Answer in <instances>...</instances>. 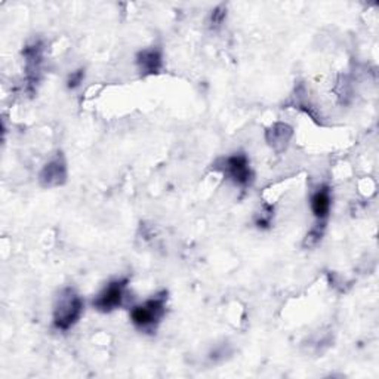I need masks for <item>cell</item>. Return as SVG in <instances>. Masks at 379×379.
Masks as SVG:
<instances>
[{
    "instance_id": "6da1fadb",
    "label": "cell",
    "mask_w": 379,
    "mask_h": 379,
    "mask_svg": "<svg viewBox=\"0 0 379 379\" xmlns=\"http://www.w3.org/2000/svg\"><path fill=\"white\" fill-rule=\"evenodd\" d=\"M166 301L168 292L164 291L150 298V300H147L145 302L132 307L131 321L133 326L144 333L156 332L166 313Z\"/></svg>"
},
{
    "instance_id": "7a4b0ae2",
    "label": "cell",
    "mask_w": 379,
    "mask_h": 379,
    "mask_svg": "<svg viewBox=\"0 0 379 379\" xmlns=\"http://www.w3.org/2000/svg\"><path fill=\"white\" fill-rule=\"evenodd\" d=\"M85 302L74 289L65 288L60 292L53 307V326L58 331H70L82 317Z\"/></svg>"
},
{
    "instance_id": "3957f363",
    "label": "cell",
    "mask_w": 379,
    "mask_h": 379,
    "mask_svg": "<svg viewBox=\"0 0 379 379\" xmlns=\"http://www.w3.org/2000/svg\"><path fill=\"white\" fill-rule=\"evenodd\" d=\"M218 169H221L225 177L239 187H248L253 180L249 159L243 153H236L222 159Z\"/></svg>"
},
{
    "instance_id": "277c9868",
    "label": "cell",
    "mask_w": 379,
    "mask_h": 379,
    "mask_svg": "<svg viewBox=\"0 0 379 379\" xmlns=\"http://www.w3.org/2000/svg\"><path fill=\"white\" fill-rule=\"evenodd\" d=\"M128 288V279H117L107 284L97 295L92 305L101 313H112V311L124 305Z\"/></svg>"
},
{
    "instance_id": "5b68a950",
    "label": "cell",
    "mask_w": 379,
    "mask_h": 379,
    "mask_svg": "<svg viewBox=\"0 0 379 379\" xmlns=\"http://www.w3.org/2000/svg\"><path fill=\"white\" fill-rule=\"evenodd\" d=\"M25 60V80L27 89L34 92L37 84L40 82L42 76V64H44V44L40 40L27 45L22 51Z\"/></svg>"
},
{
    "instance_id": "8992f818",
    "label": "cell",
    "mask_w": 379,
    "mask_h": 379,
    "mask_svg": "<svg viewBox=\"0 0 379 379\" xmlns=\"http://www.w3.org/2000/svg\"><path fill=\"white\" fill-rule=\"evenodd\" d=\"M40 184L45 188H53L65 184L67 181V164L61 153L53 157L51 161L44 166L42 172L39 175Z\"/></svg>"
},
{
    "instance_id": "52a82bcc",
    "label": "cell",
    "mask_w": 379,
    "mask_h": 379,
    "mask_svg": "<svg viewBox=\"0 0 379 379\" xmlns=\"http://www.w3.org/2000/svg\"><path fill=\"white\" fill-rule=\"evenodd\" d=\"M310 206L311 212H313L319 222H326L332 208V196L329 187L326 185L319 187L313 193V196H311Z\"/></svg>"
},
{
    "instance_id": "ba28073f",
    "label": "cell",
    "mask_w": 379,
    "mask_h": 379,
    "mask_svg": "<svg viewBox=\"0 0 379 379\" xmlns=\"http://www.w3.org/2000/svg\"><path fill=\"white\" fill-rule=\"evenodd\" d=\"M137 65L144 76H153L160 73L161 67H164V57H161V51L159 48H148L138 52L137 55Z\"/></svg>"
},
{
    "instance_id": "9c48e42d",
    "label": "cell",
    "mask_w": 379,
    "mask_h": 379,
    "mask_svg": "<svg viewBox=\"0 0 379 379\" xmlns=\"http://www.w3.org/2000/svg\"><path fill=\"white\" fill-rule=\"evenodd\" d=\"M293 137V129L288 124H274L265 132V140L268 145L276 152H283L291 142V138Z\"/></svg>"
},
{
    "instance_id": "30bf717a",
    "label": "cell",
    "mask_w": 379,
    "mask_h": 379,
    "mask_svg": "<svg viewBox=\"0 0 379 379\" xmlns=\"http://www.w3.org/2000/svg\"><path fill=\"white\" fill-rule=\"evenodd\" d=\"M324 228H326V222H319L313 228H311L310 232L307 233L304 241H302L304 248H314V246H317L319 243L321 241V239H323Z\"/></svg>"
},
{
    "instance_id": "8fae6325",
    "label": "cell",
    "mask_w": 379,
    "mask_h": 379,
    "mask_svg": "<svg viewBox=\"0 0 379 379\" xmlns=\"http://www.w3.org/2000/svg\"><path fill=\"white\" fill-rule=\"evenodd\" d=\"M272 220H273V208L272 206H264V211L256 216L255 224L258 228H268L272 225Z\"/></svg>"
},
{
    "instance_id": "7c38bea8",
    "label": "cell",
    "mask_w": 379,
    "mask_h": 379,
    "mask_svg": "<svg viewBox=\"0 0 379 379\" xmlns=\"http://www.w3.org/2000/svg\"><path fill=\"white\" fill-rule=\"evenodd\" d=\"M225 17H227V9L224 5L215 8L211 13V18H209V24H211L212 29H218V27H221Z\"/></svg>"
},
{
    "instance_id": "4fadbf2b",
    "label": "cell",
    "mask_w": 379,
    "mask_h": 379,
    "mask_svg": "<svg viewBox=\"0 0 379 379\" xmlns=\"http://www.w3.org/2000/svg\"><path fill=\"white\" fill-rule=\"evenodd\" d=\"M84 80H85V70L84 69L72 72V74H69V79H67V88L76 89L84 84Z\"/></svg>"
}]
</instances>
